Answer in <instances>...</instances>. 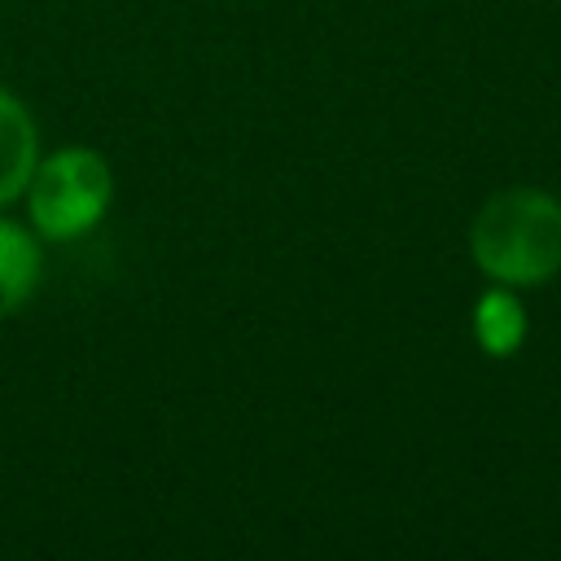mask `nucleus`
<instances>
[{"label": "nucleus", "instance_id": "f257e3e1", "mask_svg": "<svg viewBox=\"0 0 561 561\" xmlns=\"http://www.w3.org/2000/svg\"><path fill=\"white\" fill-rule=\"evenodd\" d=\"M473 263L500 285H543L561 272V202L543 188L495 193L469 228Z\"/></svg>", "mask_w": 561, "mask_h": 561}, {"label": "nucleus", "instance_id": "f03ea898", "mask_svg": "<svg viewBox=\"0 0 561 561\" xmlns=\"http://www.w3.org/2000/svg\"><path fill=\"white\" fill-rule=\"evenodd\" d=\"M31 219L48 241H75L88 228H96L114 202V175L110 162L92 149H57L53 158L35 162L26 184Z\"/></svg>", "mask_w": 561, "mask_h": 561}, {"label": "nucleus", "instance_id": "7ed1b4c3", "mask_svg": "<svg viewBox=\"0 0 561 561\" xmlns=\"http://www.w3.org/2000/svg\"><path fill=\"white\" fill-rule=\"evenodd\" d=\"M39 162V136L26 105L0 88V206L26 193L31 171Z\"/></svg>", "mask_w": 561, "mask_h": 561}, {"label": "nucleus", "instance_id": "20e7f679", "mask_svg": "<svg viewBox=\"0 0 561 561\" xmlns=\"http://www.w3.org/2000/svg\"><path fill=\"white\" fill-rule=\"evenodd\" d=\"M39 272H44V254L35 237L13 219H0V320L26 307V298L39 285Z\"/></svg>", "mask_w": 561, "mask_h": 561}, {"label": "nucleus", "instance_id": "39448f33", "mask_svg": "<svg viewBox=\"0 0 561 561\" xmlns=\"http://www.w3.org/2000/svg\"><path fill=\"white\" fill-rule=\"evenodd\" d=\"M473 333L491 355H513L526 337V311L508 289H491L478 298L473 311Z\"/></svg>", "mask_w": 561, "mask_h": 561}]
</instances>
